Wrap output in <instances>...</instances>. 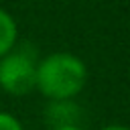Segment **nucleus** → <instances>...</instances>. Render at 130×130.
I'll return each instance as SVG.
<instances>
[{
  "instance_id": "f257e3e1",
  "label": "nucleus",
  "mask_w": 130,
  "mask_h": 130,
  "mask_svg": "<svg viewBox=\"0 0 130 130\" xmlns=\"http://www.w3.org/2000/svg\"><path fill=\"white\" fill-rule=\"evenodd\" d=\"M87 81V67L81 57L57 51L43 57L37 63L35 89L49 102L57 100H75Z\"/></svg>"
},
{
  "instance_id": "423d86ee",
  "label": "nucleus",
  "mask_w": 130,
  "mask_h": 130,
  "mask_svg": "<svg viewBox=\"0 0 130 130\" xmlns=\"http://www.w3.org/2000/svg\"><path fill=\"white\" fill-rule=\"evenodd\" d=\"M100 130H130V126H122V124H110V126H104Z\"/></svg>"
},
{
  "instance_id": "7ed1b4c3",
  "label": "nucleus",
  "mask_w": 130,
  "mask_h": 130,
  "mask_svg": "<svg viewBox=\"0 0 130 130\" xmlns=\"http://www.w3.org/2000/svg\"><path fill=\"white\" fill-rule=\"evenodd\" d=\"M79 116H81V112H79V106L75 104V100L49 102L47 108H45V120H47V124H51L53 128L77 124Z\"/></svg>"
},
{
  "instance_id": "0eeeda50",
  "label": "nucleus",
  "mask_w": 130,
  "mask_h": 130,
  "mask_svg": "<svg viewBox=\"0 0 130 130\" xmlns=\"http://www.w3.org/2000/svg\"><path fill=\"white\" fill-rule=\"evenodd\" d=\"M53 130H83L79 124H71V126H59V128H53Z\"/></svg>"
},
{
  "instance_id": "f03ea898",
  "label": "nucleus",
  "mask_w": 130,
  "mask_h": 130,
  "mask_svg": "<svg viewBox=\"0 0 130 130\" xmlns=\"http://www.w3.org/2000/svg\"><path fill=\"white\" fill-rule=\"evenodd\" d=\"M37 61L26 49H12L0 57V89L8 95H26L35 89Z\"/></svg>"
},
{
  "instance_id": "39448f33",
  "label": "nucleus",
  "mask_w": 130,
  "mask_h": 130,
  "mask_svg": "<svg viewBox=\"0 0 130 130\" xmlns=\"http://www.w3.org/2000/svg\"><path fill=\"white\" fill-rule=\"evenodd\" d=\"M0 130H24L20 120L10 112H0Z\"/></svg>"
},
{
  "instance_id": "20e7f679",
  "label": "nucleus",
  "mask_w": 130,
  "mask_h": 130,
  "mask_svg": "<svg viewBox=\"0 0 130 130\" xmlns=\"http://www.w3.org/2000/svg\"><path fill=\"white\" fill-rule=\"evenodd\" d=\"M16 43H18V24L6 8H0V57L16 49Z\"/></svg>"
}]
</instances>
